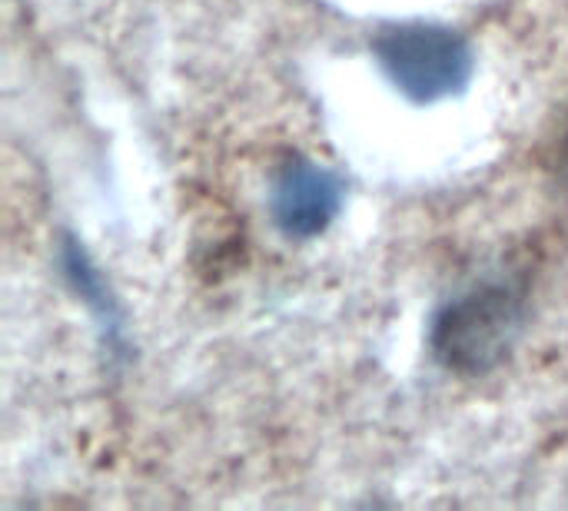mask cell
Here are the masks:
<instances>
[{"mask_svg":"<svg viewBox=\"0 0 568 511\" xmlns=\"http://www.w3.org/2000/svg\"><path fill=\"white\" fill-rule=\"evenodd\" d=\"M526 313L529 299L519 279L476 283L439 306L429 326V349L436 362L456 376H489L516 349Z\"/></svg>","mask_w":568,"mask_h":511,"instance_id":"6da1fadb","label":"cell"},{"mask_svg":"<svg viewBox=\"0 0 568 511\" xmlns=\"http://www.w3.org/2000/svg\"><path fill=\"white\" fill-rule=\"evenodd\" d=\"M373 60L389 86L416 106L463 96L476 76V50L446 23L406 20L376 30Z\"/></svg>","mask_w":568,"mask_h":511,"instance_id":"7a4b0ae2","label":"cell"},{"mask_svg":"<svg viewBox=\"0 0 568 511\" xmlns=\"http://www.w3.org/2000/svg\"><path fill=\"white\" fill-rule=\"evenodd\" d=\"M346 183L343 176L303 153H286L266 183V213L270 223L293 243L323 236L343 213Z\"/></svg>","mask_w":568,"mask_h":511,"instance_id":"3957f363","label":"cell"},{"mask_svg":"<svg viewBox=\"0 0 568 511\" xmlns=\"http://www.w3.org/2000/svg\"><path fill=\"white\" fill-rule=\"evenodd\" d=\"M57 263H60V276L70 286V293L90 309V316L97 319V329L103 336V346L113 356L126 352V326H123V309L120 299L110 286V279L103 276V269L93 263V256L87 253V246L73 236L63 233L60 246H57Z\"/></svg>","mask_w":568,"mask_h":511,"instance_id":"277c9868","label":"cell"},{"mask_svg":"<svg viewBox=\"0 0 568 511\" xmlns=\"http://www.w3.org/2000/svg\"><path fill=\"white\" fill-rule=\"evenodd\" d=\"M566 166H568V133H566Z\"/></svg>","mask_w":568,"mask_h":511,"instance_id":"5b68a950","label":"cell"}]
</instances>
